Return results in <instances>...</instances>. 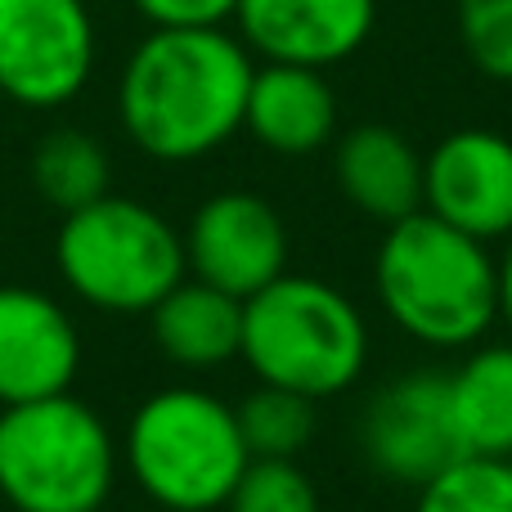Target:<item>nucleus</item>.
Segmentation results:
<instances>
[{"mask_svg":"<svg viewBox=\"0 0 512 512\" xmlns=\"http://www.w3.org/2000/svg\"><path fill=\"white\" fill-rule=\"evenodd\" d=\"M252 54L225 27H153L122 63L117 122L153 162H198L243 131Z\"/></svg>","mask_w":512,"mask_h":512,"instance_id":"nucleus-1","label":"nucleus"},{"mask_svg":"<svg viewBox=\"0 0 512 512\" xmlns=\"http://www.w3.org/2000/svg\"><path fill=\"white\" fill-rule=\"evenodd\" d=\"M373 288L400 333L441 351L472 346L499 319V261L490 256V243L432 212L387 225L373 261Z\"/></svg>","mask_w":512,"mask_h":512,"instance_id":"nucleus-2","label":"nucleus"},{"mask_svg":"<svg viewBox=\"0 0 512 512\" xmlns=\"http://www.w3.org/2000/svg\"><path fill=\"white\" fill-rule=\"evenodd\" d=\"M256 382L328 400L369 369V324L342 288L310 274H279L243 301V346Z\"/></svg>","mask_w":512,"mask_h":512,"instance_id":"nucleus-3","label":"nucleus"},{"mask_svg":"<svg viewBox=\"0 0 512 512\" xmlns=\"http://www.w3.org/2000/svg\"><path fill=\"white\" fill-rule=\"evenodd\" d=\"M252 463L239 414L203 387H162L140 400L122 436V468L167 512H216Z\"/></svg>","mask_w":512,"mask_h":512,"instance_id":"nucleus-4","label":"nucleus"},{"mask_svg":"<svg viewBox=\"0 0 512 512\" xmlns=\"http://www.w3.org/2000/svg\"><path fill=\"white\" fill-rule=\"evenodd\" d=\"M117 468V436L72 391L0 409V499L14 512H99Z\"/></svg>","mask_w":512,"mask_h":512,"instance_id":"nucleus-5","label":"nucleus"},{"mask_svg":"<svg viewBox=\"0 0 512 512\" xmlns=\"http://www.w3.org/2000/svg\"><path fill=\"white\" fill-rule=\"evenodd\" d=\"M54 265L72 297L104 315H149L189 274L176 225L122 194H104L63 216Z\"/></svg>","mask_w":512,"mask_h":512,"instance_id":"nucleus-6","label":"nucleus"},{"mask_svg":"<svg viewBox=\"0 0 512 512\" xmlns=\"http://www.w3.org/2000/svg\"><path fill=\"white\" fill-rule=\"evenodd\" d=\"M99 32L86 0H0V95L32 113L72 104L95 77Z\"/></svg>","mask_w":512,"mask_h":512,"instance_id":"nucleus-7","label":"nucleus"},{"mask_svg":"<svg viewBox=\"0 0 512 512\" xmlns=\"http://www.w3.org/2000/svg\"><path fill=\"white\" fill-rule=\"evenodd\" d=\"M360 454L382 481L409 490L463 459L445 373L418 369L387 382L360 414Z\"/></svg>","mask_w":512,"mask_h":512,"instance_id":"nucleus-8","label":"nucleus"},{"mask_svg":"<svg viewBox=\"0 0 512 512\" xmlns=\"http://www.w3.org/2000/svg\"><path fill=\"white\" fill-rule=\"evenodd\" d=\"M180 239H185L189 279H203L239 301H248L265 283L288 274L283 216L248 189H225V194L198 203Z\"/></svg>","mask_w":512,"mask_h":512,"instance_id":"nucleus-9","label":"nucleus"},{"mask_svg":"<svg viewBox=\"0 0 512 512\" xmlns=\"http://www.w3.org/2000/svg\"><path fill=\"white\" fill-rule=\"evenodd\" d=\"M423 212L495 243L512 234V140L486 126L454 131L423 158Z\"/></svg>","mask_w":512,"mask_h":512,"instance_id":"nucleus-10","label":"nucleus"},{"mask_svg":"<svg viewBox=\"0 0 512 512\" xmlns=\"http://www.w3.org/2000/svg\"><path fill=\"white\" fill-rule=\"evenodd\" d=\"M81 369L77 319L50 292L0 283V409L72 391Z\"/></svg>","mask_w":512,"mask_h":512,"instance_id":"nucleus-11","label":"nucleus"},{"mask_svg":"<svg viewBox=\"0 0 512 512\" xmlns=\"http://www.w3.org/2000/svg\"><path fill=\"white\" fill-rule=\"evenodd\" d=\"M234 23L265 63L324 72L373 36L378 0H239Z\"/></svg>","mask_w":512,"mask_h":512,"instance_id":"nucleus-12","label":"nucleus"},{"mask_svg":"<svg viewBox=\"0 0 512 512\" xmlns=\"http://www.w3.org/2000/svg\"><path fill=\"white\" fill-rule=\"evenodd\" d=\"M243 131L270 153L306 158L337 135V95L319 68L265 63L252 72Z\"/></svg>","mask_w":512,"mask_h":512,"instance_id":"nucleus-13","label":"nucleus"},{"mask_svg":"<svg viewBox=\"0 0 512 512\" xmlns=\"http://www.w3.org/2000/svg\"><path fill=\"white\" fill-rule=\"evenodd\" d=\"M337 185L355 212L382 225L423 212V158L396 126H355L337 140Z\"/></svg>","mask_w":512,"mask_h":512,"instance_id":"nucleus-14","label":"nucleus"},{"mask_svg":"<svg viewBox=\"0 0 512 512\" xmlns=\"http://www.w3.org/2000/svg\"><path fill=\"white\" fill-rule=\"evenodd\" d=\"M153 342L180 369H216L230 364L243 346V301L203 279H180L149 310Z\"/></svg>","mask_w":512,"mask_h":512,"instance_id":"nucleus-15","label":"nucleus"},{"mask_svg":"<svg viewBox=\"0 0 512 512\" xmlns=\"http://www.w3.org/2000/svg\"><path fill=\"white\" fill-rule=\"evenodd\" d=\"M450 414L463 454L508 459L512 454V346H481L454 373Z\"/></svg>","mask_w":512,"mask_h":512,"instance_id":"nucleus-16","label":"nucleus"},{"mask_svg":"<svg viewBox=\"0 0 512 512\" xmlns=\"http://www.w3.org/2000/svg\"><path fill=\"white\" fill-rule=\"evenodd\" d=\"M32 185L54 212H81L95 198L113 194V162H108V149L81 126H54L36 140L32 149Z\"/></svg>","mask_w":512,"mask_h":512,"instance_id":"nucleus-17","label":"nucleus"},{"mask_svg":"<svg viewBox=\"0 0 512 512\" xmlns=\"http://www.w3.org/2000/svg\"><path fill=\"white\" fill-rule=\"evenodd\" d=\"M252 459H297L315 436V400L283 387H256L234 405Z\"/></svg>","mask_w":512,"mask_h":512,"instance_id":"nucleus-18","label":"nucleus"},{"mask_svg":"<svg viewBox=\"0 0 512 512\" xmlns=\"http://www.w3.org/2000/svg\"><path fill=\"white\" fill-rule=\"evenodd\" d=\"M414 512H512V468L508 459L463 454L427 486H418Z\"/></svg>","mask_w":512,"mask_h":512,"instance_id":"nucleus-19","label":"nucleus"},{"mask_svg":"<svg viewBox=\"0 0 512 512\" xmlns=\"http://www.w3.org/2000/svg\"><path fill=\"white\" fill-rule=\"evenodd\" d=\"M225 512H319V490L297 459H252Z\"/></svg>","mask_w":512,"mask_h":512,"instance_id":"nucleus-20","label":"nucleus"},{"mask_svg":"<svg viewBox=\"0 0 512 512\" xmlns=\"http://www.w3.org/2000/svg\"><path fill=\"white\" fill-rule=\"evenodd\" d=\"M459 36L486 77L512 81V0H459Z\"/></svg>","mask_w":512,"mask_h":512,"instance_id":"nucleus-21","label":"nucleus"},{"mask_svg":"<svg viewBox=\"0 0 512 512\" xmlns=\"http://www.w3.org/2000/svg\"><path fill=\"white\" fill-rule=\"evenodd\" d=\"M149 27H225L239 0H131Z\"/></svg>","mask_w":512,"mask_h":512,"instance_id":"nucleus-22","label":"nucleus"},{"mask_svg":"<svg viewBox=\"0 0 512 512\" xmlns=\"http://www.w3.org/2000/svg\"><path fill=\"white\" fill-rule=\"evenodd\" d=\"M499 319L512 328V234H508L504 256H499Z\"/></svg>","mask_w":512,"mask_h":512,"instance_id":"nucleus-23","label":"nucleus"},{"mask_svg":"<svg viewBox=\"0 0 512 512\" xmlns=\"http://www.w3.org/2000/svg\"><path fill=\"white\" fill-rule=\"evenodd\" d=\"M508 468H512V454H508Z\"/></svg>","mask_w":512,"mask_h":512,"instance_id":"nucleus-24","label":"nucleus"}]
</instances>
